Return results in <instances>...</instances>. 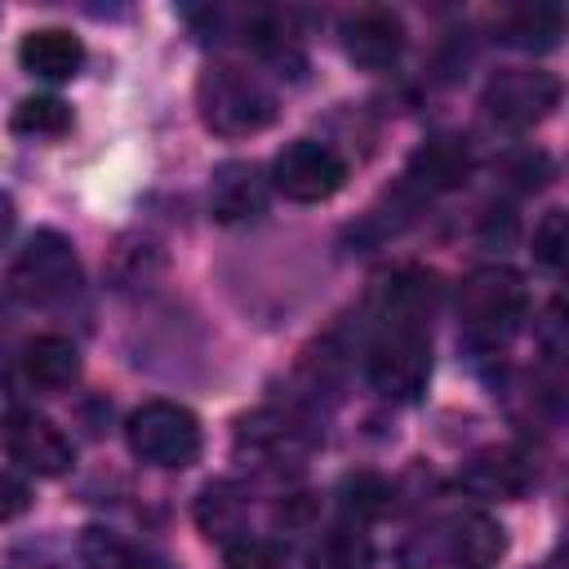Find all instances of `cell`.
I'll use <instances>...</instances> for the list:
<instances>
[{
	"label": "cell",
	"mask_w": 569,
	"mask_h": 569,
	"mask_svg": "<svg viewBox=\"0 0 569 569\" xmlns=\"http://www.w3.org/2000/svg\"><path fill=\"white\" fill-rule=\"evenodd\" d=\"M480 107H485V120L493 129L520 133V129L542 124L560 107V80L551 71H538V67H507V71L489 76Z\"/></svg>",
	"instance_id": "7"
},
{
	"label": "cell",
	"mask_w": 569,
	"mask_h": 569,
	"mask_svg": "<svg viewBox=\"0 0 569 569\" xmlns=\"http://www.w3.org/2000/svg\"><path fill=\"white\" fill-rule=\"evenodd\" d=\"M18 62L22 71H31L36 80H71L80 67H84V44L80 36L62 31V27H40V31H27L22 44H18Z\"/></svg>",
	"instance_id": "16"
},
{
	"label": "cell",
	"mask_w": 569,
	"mask_h": 569,
	"mask_svg": "<svg viewBox=\"0 0 569 569\" xmlns=\"http://www.w3.org/2000/svg\"><path fill=\"white\" fill-rule=\"evenodd\" d=\"M271 84L240 62H209L196 80V111L218 138H249L276 120Z\"/></svg>",
	"instance_id": "4"
},
{
	"label": "cell",
	"mask_w": 569,
	"mask_h": 569,
	"mask_svg": "<svg viewBox=\"0 0 569 569\" xmlns=\"http://www.w3.org/2000/svg\"><path fill=\"white\" fill-rule=\"evenodd\" d=\"M467 173H471V147H467V138H458V133H431V138L413 151L405 178H409L413 191L436 196V191L462 187Z\"/></svg>",
	"instance_id": "14"
},
{
	"label": "cell",
	"mask_w": 569,
	"mask_h": 569,
	"mask_svg": "<svg viewBox=\"0 0 569 569\" xmlns=\"http://www.w3.org/2000/svg\"><path fill=\"white\" fill-rule=\"evenodd\" d=\"M342 511H347V520H356V525L387 516V511H391V485H387L382 476H373V471L347 476V480H342Z\"/></svg>",
	"instance_id": "23"
},
{
	"label": "cell",
	"mask_w": 569,
	"mask_h": 569,
	"mask_svg": "<svg viewBox=\"0 0 569 569\" xmlns=\"http://www.w3.org/2000/svg\"><path fill=\"white\" fill-rule=\"evenodd\" d=\"M124 440H129L133 458L164 467V471L191 467L200 458V422L191 409H182L173 400H147L142 409H133L124 422Z\"/></svg>",
	"instance_id": "6"
},
{
	"label": "cell",
	"mask_w": 569,
	"mask_h": 569,
	"mask_svg": "<svg viewBox=\"0 0 569 569\" xmlns=\"http://www.w3.org/2000/svg\"><path fill=\"white\" fill-rule=\"evenodd\" d=\"M222 565L227 569H289V547L271 533H236L222 542Z\"/></svg>",
	"instance_id": "22"
},
{
	"label": "cell",
	"mask_w": 569,
	"mask_h": 569,
	"mask_svg": "<svg viewBox=\"0 0 569 569\" xmlns=\"http://www.w3.org/2000/svg\"><path fill=\"white\" fill-rule=\"evenodd\" d=\"M458 480L476 498L511 502V498H525L538 485V462L520 445H489V449H480V453H471L462 462V476Z\"/></svg>",
	"instance_id": "10"
},
{
	"label": "cell",
	"mask_w": 569,
	"mask_h": 569,
	"mask_svg": "<svg viewBox=\"0 0 569 569\" xmlns=\"http://www.w3.org/2000/svg\"><path fill=\"white\" fill-rule=\"evenodd\" d=\"M267 191H271V182L262 178V169L253 160H222L209 182V213L222 227L253 222L267 209Z\"/></svg>",
	"instance_id": "13"
},
{
	"label": "cell",
	"mask_w": 569,
	"mask_h": 569,
	"mask_svg": "<svg viewBox=\"0 0 569 569\" xmlns=\"http://www.w3.org/2000/svg\"><path fill=\"white\" fill-rule=\"evenodd\" d=\"M533 262L547 271H560L565 262V209H547L533 227Z\"/></svg>",
	"instance_id": "24"
},
{
	"label": "cell",
	"mask_w": 569,
	"mask_h": 569,
	"mask_svg": "<svg viewBox=\"0 0 569 569\" xmlns=\"http://www.w3.org/2000/svg\"><path fill=\"white\" fill-rule=\"evenodd\" d=\"M560 31H565V9L560 4H525V9H511L502 18V40L516 44V49H556L560 44Z\"/></svg>",
	"instance_id": "20"
},
{
	"label": "cell",
	"mask_w": 569,
	"mask_h": 569,
	"mask_svg": "<svg viewBox=\"0 0 569 569\" xmlns=\"http://www.w3.org/2000/svg\"><path fill=\"white\" fill-rule=\"evenodd\" d=\"M431 316H436V280L427 271H396L378 298L365 378L382 400H418L431 378Z\"/></svg>",
	"instance_id": "1"
},
{
	"label": "cell",
	"mask_w": 569,
	"mask_h": 569,
	"mask_svg": "<svg viewBox=\"0 0 569 569\" xmlns=\"http://www.w3.org/2000/svg\"><path fill=\"white\" fill-rule=\"evenodd\" d=\"M18 369H22V382L31 391H44V396H58L67 391L76 378H80V351L71 338L62 333H40L22 347L18 356Z\"/></svg>",
	"instance_id": "15"
},
{
	"label": "cell",
	"mask_w": 569,
	"mask_h": 569,
	"mask_svg": "<svg viewBox=\"0 0 569 569\" xmlns=\"http://www.w3.org/2000/svg\"><path fill=\"white\" fill-rule=\"evenodd\" d=\"M284 200L293 204H320L329 196L342 191L347 182V160L329 147V142H316V138H293L276 164H271V178H267Z\"/></svg>",
	"instance_id": "8"
},
{
	"label": "cell",
	"mask_w": 569,
	"mask_h": 569,
	"mask_svg": "<svg viewBox=\"0 0 569 569\" xmlns=\"http://www.w3.org/2000/svg\"><path fill=\"white\" fill-rule=\"evenodd\" d=\"M31 507V489L27 480H18L13 471H0V520H13Z\"/></svg>",
	"instance_id": "25"
},
{
	"label": "cell",
	"mask_w": 569,
	"mask_h": 569,
	"mask_svg": "<svg viewBox=\"0 0 569 569\" xmlns=\"http://www.w3.org/2000/svg\"><path fill=\"white\" fill-rule=\"evenodd\" d=\"M342 49H347V58L356 67H369V71L391 67L405 53V22H400V13L382 9V4L347 13L342 18Z\"/></svg>",
	"instance_id": "11"
},
{
	"label": "cell",
	"mask_w": 569,
	"mask_h": 569,
	"mask_svg": "<svg viewBox=\"0 0 569 569\" xmlns=\"http://www.w3.org/2000/svg\"><path fill=\"white\" fill-rule=\"evenodd\" d=\"M13 218H18V213H13V196L0 187V249H4V240L13 236Z\"/></svg>",
	"instance_id": "26"
},
{
	"label": "cell",
	"mask_w": 569,
	"mask_h": 569,
	"mask_svg": "<svg viewBox=\"0 0 569 569\" xmlns=\"http://www.w3.org/2000/svg\"><path fill=\"white\" fill-rule=\"evenodd\" d=\"M307 569H373V542L356 520H338L311 542Z\"/></svg>",
	"instance_id": "18"
},
{
	"label": "cell",
	"mask_w": 569,
	"mask_h": 569,
	"mask_svg": "<svg viewBox=\"0 0 569 569\" xmlns=\"http://www.w3.org/2000/svg\"><path fill=\"white\" fill-rule=\"evenodd\" d=\"M525 320H529V289L511 267L489 262V267H476L462 280V289H458V333L471 351H480V356L507 351L511 338L525 329Z\"/></svg>",
	"instance_id": "3"
},
{
	"label": "cell",
	"mask_w": 569,
	"mask_h": 569,
	"mask_svg": "<svg viewBox=\"0 0 569 569\" xmlns=\"http://www.w3.org/2000/svg\"><path fill=\"white\" fill-rule=\"evenodd\" d=\"M0 445L4 453L22 467V471H36V476H62L71 462H76V449L71 440L36 409H9L4 422H0Z\"/></svg>",
	"instance_id": "9"
},
{
	"label": "cell",
	"mask_w": 569,
	"mask_h": 569,
	"mask_svg": "<svg viewBox=\"0 0 569 569\" xmlns=\"http://www.w3.org/2000/svg\"><path fill=\"white\" fill-rule=\"evenodd\" d=\"M80 284H84L80 258H76L71 240L53 227L31 231L9 267V293L40 311H53V307H67L71 298H80Z\"/></svg>",
	"instance_id": "5"
},
{
	"label": "cell",
	"mask_w": 569,
	"mask_h": 569,
	"mask_svg": "<svg viewBox=\"0 0 569 569\" xmlns=\"http://www.w3.org/2000/svg\"><path fill=\"white\" fill-rule=\"evenodd\" d=\"M244 516H249V498L236 485H209L196 498V525L204 538H213L218 547L231 542L236 533H244Z\"/></svg>",
	"instance_id": "19"
},
{
	"label": "cell",
	"mask_w": 569,
	"mask_h": 569,
	"mask_svg": "<svg viewBox=\"0 0 569 569\" xmlns=\"http://www.w3.org/2000/svg\"><path fill=\"white\" fill-rule=\"evenodd\" d=\"M9 129L18 138H62L71 129V107L53 93H36V98H22L9 116Z\"/></svg>",
	"instance_id": "21"
},
{
	"label": "cell",
	"mask_w": 569,
	"mask_h": 569,
	"mask_svg": "<svg viewBox=\"0 0 569 569\" xmlns=\"http://www.w3.org/2000/svg\"><path fill=\"white\" fill-rule=\"evenodd\" d=\"M236 449L262 467V471H284V467H302L307 458V431L280 413H253L240 422L236 431Z\"/></svg>",
	"instance_id": "12"
},
{
	"label": "cell",
	"mask_w": 569,
	"mask_h": 569,
	"mask_svg": "<svg viewBox=\"0 0 569 569\" xmlns=\"http://www.w3.org/2000/svg\"><path fill=\"white\" fill-rule=\"evenodd\" d=\"M80 556L89 569H169V560L142 542H129L120 538L116 529H102V525H89L80 533Z\"/></svg>",
	"instance_id": "17"
},
{
	"label": "cell",
	"mask_w": 569,
	"mask_h": 569,
	"mask_svg": "<svg viewBox=\"0 0 569 569\" xmlns=\"http://www.w3.org/2000/svg\"><path fill=\"white\" fill-rule=\"evenodd\" d=\"M507 551V529L485 511H445L427 525H418L396 569H493Z\"/></svg>",
	"instance_id": "2"
}]
</instances>
